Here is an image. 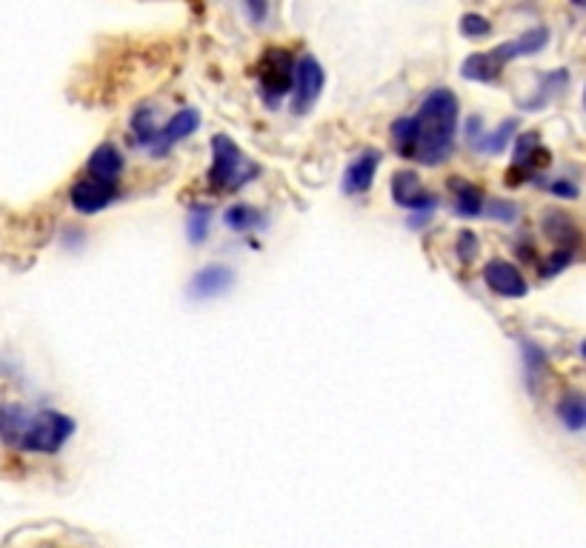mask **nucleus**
<instances>
[{"label":"nucleus","instance_id":"nucleus-11","mask_svg":"<svg viewBox=\"0 0 586 548\" xmlns=\"http://www.w3.org/2000/svg\"><path fill=\"white\" fill-rule=\"evenodd\" d=\"M198 129H201V115H198L195 109H181V112H175V115L158 129V137H155V143L149 146V152L155 157H163L175 143H181L183 137H189L192 132H198Z\"/></svg>","mask_w":586,"mask_h":548},{"label":"nucleus","instance_id":"nucleus-19","mask_svg":"<svg viewBox=\"0 0 586 548\" xmlns=\"http://www.w3.org/2000/svg\"><path fill=\"white\" fill-rule=\"evenodd\" d=\"M566 83H569V72H566V69H555V72H546V75H541V86H538V95H535L532 100H521V109H524V112H538V109H544L549 100L558 98V95L564 92Z\"/></svg>","mask_w":586,"mask_h":548},{"label":"nucleus","instance_id":"nucleus-18","mask_svg":"<svg viewBox=\"0 0 586 548\" xmlns=\"http://www.w3.org/2000/svg\"><path fill=\"white\" fill-rule=\"evenodd\" d=\"M544 235L558 243V249H575L578 246V226L572 223V217L564 212H546L544 215Z\"/></svg>","mask_w":586,"mask_h":548},{"label":"nucleus","instance_id":"nucleus-1","mask_svg":"<svg viewBox=\"0 0 586 548\" xmlns=\"http://www.w3.org/2000/svg\"><path fill=\"white\" fill-rule=\"evenodd\" d=\"M458 98L452 89H432L415 118V160L424 166H441L455 149L458 132Z\"/></svg>","mask_w":586,"mask_h":548},{"label":"nucleus","instance_id":"nucleus-32","mask_svg":"<svg viewBox=\"0 0 586 548\" xmlns=\"http://www.w3.org/2000/svg\"><path fill=\"white\" fill-rule=\"evenodd\" d=\"M246 12H252V18L261 20L266 12H269V6L266 3H246Z\"/></svg>","mask_w":586,"mask_h":548},{"label":"nucleus","instance_id":"nucleus-24","mask_svg":"<svg viewBox=\"0 0 586 548\" xmlns=\"http://www.w3.org/2000/svg\"><path fill=\"white\" fill-rule=\"evenodd\" d=\"M389 135H392V146L401 157L415 155V118H398L389 126Z\"/></svg>","mask_w":586,"mask_h":548},{"label":"nucleus","instance_id":"nucleus-10","mask_svg":"<svg viewBox=\"0 0 586 548\" xmlns=\"http://www.w3.org/2000/svg\"><path fill=\"white\" fill-rule=\"evenodd\" d=\"M481 118H472L469 120V126H466V132H469V146H475L478 152H484V155H504L506 146L515 140L518 135V118H506L501 120V126L495 129V132H481Z\"/></svg>","mask_w":586,"mask_h":548},{"label":"nucleus","instance_id":"nucleus-31","mask_svg":"<svg viewBox=\"0 0 586 548\" xmlns=\"http://www.w3.org/2000/svg\"><path fill=\"white\" fill-rule=\"evenodd\" d=\"M546 189L555 197H564V200H575V197H578V186H575L572 180H552Z\"/></svg>","mask_w":586,"mask_h":548},{"label":"nucleus","instance_id":"nucleus-29","mask_svg":"<svg viewBox=\"0 0 586 548\" xmlns=\"http://www.w3.org/2000/svg\"><path fill=\"white\" fill-rule=\"evenodd\" d=\"M484 215L498 220V223H515L518 215H521V209L515 203H509V200H489V203H484Z\"/></svg>","mask_w":586,"mask_h":548},{"label":"nucleus","instance_id":"nucleus-2","mask_svg":"<svg viewBox=\"0 0 586 548\" xmlns=\"http://www.w3.org/2000/svg\"><path fill=\"white\" fill-rule=\"evenodd\" d=\"M261 172V166L246 155L232 137H212V166H209V175H206V183H209L212 192H221V195L238 192L246 183H252L255 177H261Z\"/></svg>","mask_w":586,"mask_h":548},{"label":"nucleus","instance_id":"nucleus-26","mask_svg":"<svg viewBox=\"0 0 586 548\" xmlns=\"http://www.w3.org/2000/svg\"><path fill=\"white\" fill-rule=\"evenodd\" d=\"M572 263H575V249H555V252L541 263V277L549 280V277H555V274H561L564 269H569Z\"/></svg>","mask_w":586,"mask_h":548},{"label":"nucleus","instance_id":"nucleus-25","mask_svg":"<svg viewBox=\"0 0 586 548\" xmlns=\"http://www.w3.org/2000/svg\"><path fill=\"white\" fill-rule=\"evenodd\" d=\"M129 126H132V132L138 137V143L141 146H152L155 143V137H158V120H155V112L149 109V106H141V109H135V115L129 120Z\"/></svg>","mask_w":586,"mask_h":548},{"label":"nucleus","instance_id":"nucleus-15","mask_svg":"<svg viewBox=\"0 0 586 548\" xmlns=\"http://www.w3.org/2000/svg\"><path fill=\"white\" fill-rule=\"evenodd\" d=\"M126 169V160H123L121 149L115 143H101L92 155H89V163H86V172L95 180H103V183H118V177L123 175Z\"/></svg>","mask_w":586,"mask_h":548},{"label":"nucleus","instance_id":"nucleus-9","mask_svg":"<svg viewBox=\"0 0 586 548\" xmlns=\"http://www.w3.org/2000/svg\"><path fill=\"white\" fill-rule=\"evenodd\" d=\"M484 280L492 292L501 294V297H509V300H521V297L529 294L526 277L509 260H489L484 266Z\"/></svg>","mask_w":586,"mask_h":548},{"label":"nucleus","instance_id":"nucleus-7","mask_svg":"<svg viewBox=\"0 0 586 548\" xmlns=\"http://www.w3.org/2000/svg\"><path fill=\"white\" fill-rule=\"evenodd\" d=\"M392 200L401 209L421 212V215H429V212L438 209V197L432 195V192H426L418 172H412V169H398L392 175Z\"/></svg>","mask_w":586,"mask_h":548},{"label":"nucleus","instance_id":"nucleus-8","mask_svg":"<svg viewBox=\"0 0 586 548\" xmlns=\"http://www.w3.org/2000/svg\"><path fill=\"white\" fill-rule=\"evenodd\" d=\"M118 197H121V186L118 183H103V180H95V177H81L72 186V192H69L72 206L81 215H98L103 209H109Z\"/></svg>","mask_w":586,"mask_h":548},{"label":"nucleus","instance_id":"nucleus-6","mask_svg":"<svg viewBox=\"0 0 586 548\" xmlns=\"http://www.w3.org/2000/svg\"><path fill=\"white\" fill-rule=\"evenodd\" d=\"M549 160H552V155L541 146L538 132L515 135V163L509 169V186H521L524 177L538 175L541 169L549 166Z\"/></svg>","mask_w":586,"mask_h":548},{"label":"nucleus","instance_id":"nucleus-16","mask_svg":"<svg viewBox=\"0 0 586 548\" xmlns=\"http://www.w3.org/2000/svg\"><path fill=\"white\" fill-rule=\"evenodd\" d=\"M32 414L21 403H0V443L9 449H21L23 434Z\"/></svg>","mask_w":586,"mask_h":548},{"label":"nucleus","instance_id":"nucleus-12","mask_svg":"<svg viewBox=\"0 0 586 548\" xmlns=\"http://www.w3.org/2000/svg\"><path fill=\"white\" fill-rule=\"evenodd\" d=\"M381 160H384V155H381L378 149H366V152H361V155L355 157V160L346 166L344 180H341L344 195H364V192H369L372 183H375L378 169H381Z\"/></svg>","mask_w":586,"mask_h":548},{"label":"nucleus","instance_id":"nucleus-3","mask_svg":"<svg viewBox=\"0 0 586 548\" xmlns=\"http://www.w3.org/2000/svg\"><path fill=\"white\" fill-rule=\"evenodd\" d=\"M78 429V423L58 409H43L32 414L26 434L21 440V451L32 454H58V451L72 440V434Z\"/></svg>","mask_w":586,"mask_h":548},{"label":"nucleus","instance_id":"nucleus-21","mask_svg":"<svg viewBox=\"0 0 586 548\" xmlns=\"http://www.w3.org/2000/svg\"><path fill=\"white\" fill-rule=\"evenodd\" d=\"M263 220H266V217H263L255 206H246V203L229 206V209L223 212V223H226L232 232H255V229H261Z\"/></svg>","mask_w":586,"mask_h":548},{"label":"nucleus","instance_id":"nucleus-13","mask_svg":"<svg viewBox=\"0 0 586 548\" xmlns=\"http://www.w3.org/2000/svg\"><path fill=\"white\" fill-rule=\"evenodd\" d=\"M546 43H549V29H546V26H535V29H526L521 38L506 40L501 46H495L489 55H492V60L504 69L506 63H512V60L529 58V55L544 52Z\"/></svg>","mask_w":586,"mask_h":548},{"label":"nucleus","instance_id":"nucleus-28","mask_svg":"<svg viewBox=\"0 0 586 548\" xmlns=\"http://www.w3.org/2000/svg\"><path fill=\"white\" fill-rule=\"evenodd\" d=\"M461 35L469 40H481L486 35H492V23L484 18V15H475V12H469L461 18Z\"/></svg>","mask_w":586,"mask_h":548},{"label":"nucleus","instance_id":"nucleus-14","mask_svg":"<svg viewBox=\"0 0 586 548\" xmlns=\"http://www.w3.org/2000/svg\"><path fill=\"white\" fill-rule=\"evenodd\" d=\"M232 286H235V272L229 266H221V263H209V266H203L201 272H195L192 283H189V294L195 300H209V297L229 292Z\"/></svg>","mask_w":586,"mask_h":548},{"label":"nucleus","instance_id":"nucleus-5","mask_svg":"<svg viewBox=\"0 0 586 548\" xmlns=\"http://www.w3.org/2000/svg\"><path fill=\"white\" fill-rule=\"evenodd\" d=\"M326 86V72L321 60L304 55L295 63V83H292V112L306 115L315 109V103L321 100V92Z\"/></svg>","mask_w":586,"mask_h":548},{"label":"nucleus","instance_id":"nucleus-22","mask_svg":"<svg viewBox=\"0 0 586 548\" xmlns=\"http://www.w3.org/2000/svg\"><path fill=\"white\" fill-rule=\"evenodd\" d=\"M558 417H561V423H564L569 431H584L586 426V403L584 397L578 392H569L561 397V403H558Z\"/></svg>","mask_w":586,"mask_h":548},{"label":"nucleus","instance_id":"nucleus-30","mask_svg":"<svg viewBox=\"0 0 586 548\" xmlns=\"http://www.w3.org/2000/svg\"><path fill=\"white\" fill-rule=\"evenodd\" d=\"M455 252H458L461 260H472V257L478 255V237L472 235V232H461L458 243H455Z\"/></svg>","mask_w":586,"mask_h":548},{"label":"nucleus","instance_id":"nucleus-23","mask_svg":"<svg viewBox=\"0 0 586 548\" xmlns=\"http://www.w3.org/2000/svg\"><path fill=\"white\" fill-rule=\"evenodd\" d=\"M521 354H524V374L529 389L535 392V386L541 383L546 372V354L541 346H535L532 340H521Z\"/></svg>","mask_w":586,"mask_h":548},{"label":"nucleus","instance_id":"nucleus-20","mask_svg":"<svg viewBox=\"0 0 586 548\" xmlns=\"http://www.w3.org/2000/svg\"><path fill=\"white\" fill-rule=\"evenodd\" d=\"M501 66L492 60L489 52H475L461 63V78L464 80H475V83H495L501 78Z\"/></svg>","mask_w":586,"mask_h":548},{"label":"nucleus","instance_id":"nucleus-27","mask_svg":"<svg viewBox=\"0 0 586 548\" xmlns=\"http://www.w3.org/2000/svg\"><path fill=\"white\" fill-rule=\"evenodd\" d=\"M209 217H212V209L209 206H195L192 215H189V240L192 243H203L206 235H209Z\"/></svg>","mask_w":586,"mask_h":548},{"label":"nucleus","instance_id":"nucleus-17","mask_svg":"<svg viewBox=\"0 0 586 548\" xmlns=\"http://www.w3.org/2000/svg\"><path fill=\"white\" fill-rule=\"evenodd\" d=\"M449 189H452V212L458 217H481L484 215L486 197L478 186H472L464 177H452L449 180Z\"/></svg>","mask_w":586,"mask_h":548},{"label":"nucleus","instance_id":"nucleus-4","mask_svg":"<svg viewBox=\"0 0 586 548\" xmlns=\"http://www.w3.org/2000/svg\"><path fill=\"white\" fill-rule=\"evenodd\" d=\"M261 100L269 109H278L295 83V58L286 49H266L255 66Z\"/></svg>","mask_w":586,"mask_h":548}]
</instances>
